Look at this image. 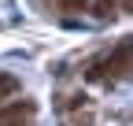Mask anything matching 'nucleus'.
Masks as SVG:
<instances>
[{"label": "nucleus", "instance_id": "nucleus-1", "mask_svg": "<svg viewBox=\"0 0 133 126\" xmlns=\"http://www.w3.org/2000/svg\"><path fill=\"white\" fill-rule=\"evenodd\" d=\"M37 108L33 100H15V104H0V126H30Z\"/></svg>", "mask_w": 133, "mask_h": 126}, {"label": "nucleus", "instance_id": "nucleus-2", "mask_svg": "<svg viewBox=\"0 0 133 126\" xmlns=\"http://www.w3.org/2000/svg\"><path fill=\"white\" fill-rule=\"evenodd\" d=\"M15 93H19V78L15 74H0V104L8 97H15Z\"/></svg>", "mask_w": 133, "mask_h": 126}, {"label": "nucleus", "instance_id": "nucleus-3", "mask_svg": "<svg viewBox=\"0 0 133 126\" xmlns=\"http://www.w3.org/2000/svg\"><path fill=\"white\" fill-rule=\"evenodd\" d=\"M96 15L100 19H111L115 15V0H96Z\"/></svg>", "mask_w": 133, "mask_h": 126}, {"label": "nucleus", "instance_id": "nucleus-4", "mask_svg": "<svg viewBox=\"0 0 133 126\" xmlns=\"http://www.w3.org/2000/svg\"><path fill=\"white\" fill-rule=\"evenodd\" d=\"M56 4H59L63 11H85V4H89V0H56Z\"/></svg>", "mask_w": 133, "mask_h": 126}]
</instances>
